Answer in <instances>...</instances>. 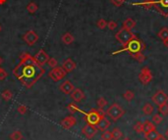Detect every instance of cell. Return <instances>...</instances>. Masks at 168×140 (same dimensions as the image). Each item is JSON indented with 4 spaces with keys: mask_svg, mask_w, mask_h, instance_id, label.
Masks as SVG:
<instances>
[{
    "mask_svg": "<svg viewBox=\"0 0 168 140\" xmlns=\"http://www.w3.org/2000/svg\"><path fill=\"white\" fill-rule=\"evenodd\" d=\"M21 61L13 70V74L26 88H31L45 74V70L29 53L20 56Z\"/></svg>",
    "mask_w": 168,
    "mask_h": 140,
    "instance_id": "1",
    "label": "cell"
},
{
    "mask_svg": "<svg viewBox=\"0 0 168 140\" xmlns=\"http://www.w3.org/2000/svg\"><path fill=\"white\" fill-rule=\"evenodd\" d=\"M134 6H141L144 9L153 8L159 12L162 16L168 17V0H148L141 3H133Z\"/></svg>",
    "mask_w": 168,
    "mask_h": 140,
    "instance_id": "2",
    "label": "cell"
},
{
    "mask_svg": "<svg viewBox=\"0 0 168 140\" xmlns=\"http://www.w3.org/2000/svg\"><path fill=\"white\" fill-rule=\"evenodd\" d=\"M144 49V42L140 38H138L137 36H135L134 38L131 39L128 43H126L125 45H123V48H121L120 50L115 51V52L112 53V55L119 54L121 52H129L131 54H134V53L142 52Z\"/></svg>",
    "mask_w": 168,
    "mask_h": 140,
    "instance_id": "3",
    "label": "cell"
},
{
    "mask_svg": "<svg viewBox=\"0 0 168 140\" xmlns=\"http://www.w3.org/2000/svg\"><path fill=\"white\" fill-rule=\"evenodd\" d=\"M80 113L85 115V120H86L87 124L95 125V127L97 124V123H99V120H101V118L105 117V113L102 111V109H99V110L91 109L90 112H88V113L80 110Z\"/></svg>",
    "mask_w": 168,
    "mask_h": 140,
    "instance_id": "4",
    "label": "cell"
},
{
    "mask_svg": "<svg viewBox=\"0 0 168 140\" xmlns=\"http://www.w3.org/2000/svg\"><path fill=\"white\" fill-rule=\"evenodd\" d=\"M105 114L108 116L112 120H114V122H117L119 119H121L124 116L125 110L120 105H118L117 103H114V104H112L109 108L106 110Z\"/></svg>",
    "mask_w": 168,
    "mask_h": 140,
    "instance_id": "5",
    "label": "cell"
},
{
    "mask_svg": "<svg viewBox=\"0 0 168 140\" xmlns=\"http://www.w3.org/2000/svg\"><path fill=\"white\" fill-rule=\"evenodd\" d=\"M135 36H136L135 34H133L130 30L122 27V29H120L119 31H117V34H115V38L122 45H125L126 43H128L131 39H133Z\"/></svg>",
    "mask_w": 168,
    "mask_h": 140,
    "instance_id": "6",
    "label": "cell"
},
{
    "mask_svg": "<svg viewBox=\"0 0 168 140\" xmlns=\"http://www.w3.org/2000/svg\"><path fill=\"white\" fill-rule=\"evenodd\" d=\"M67 73L65 72V70L62 67H55L53 68L48 74V77L52 79L53 81H61L62 78H64L66 77Z\"/></svg>",
    "mask_w": 168,
    "mask_h": 140,
    "instance_id": "7",
    "label": "cell"
},
{
    "mask_svg": "<svg viewBox=\"0 0 168 140\" xmlns=\"http://www.w3.org/2000/svg\"><path fill=\"white\" fill-rule=\"evenodd\" d=\"M151 100L157 106L163 105L168 102V95L163 90H157L155 94L152 95Z\"/></svg>",
    "mask_w": 168,
    "mask_h": 140,
    "instance_id": "8",
    "label": "cell"
},
{
    "mask_svg": "<svg viewBox=\"0 0 168 140\" xmlns=\"http://www.w3.org/2000/svg\"><path fill=\"white\" fill-rule=\"evenodd\" d=\"M139 79L143 84H148L152 81V74L148 68H143L141 73L139 74Z\"/></svg>",
    "mask_w": 168,
    "mask_h": 140,
    "instance_id": "9",
    "label": "cell"
},
{
    "mask_svg": "<svg viewBox=\"0 0 168 140\" xmlns=\"http://www.w3.org/2000/svg\"><path fill=\"white\" fill-rule=\"evenodd\" d=\"M96 132H97V128L95 125H91L88 124H87L85 127L82 128V133L85 135L88 139H92L95 136Z\"/></svg>",
    "mask_w": 168,
    "mask_h": 140,
    "instance_id": "10",
    "label": "cell"
},
{
    "mask_svg": "<svg viewBox=\"0 0 168 140\" xmlns=\"http://www.w3.org/2000/svg\"><path fill=\"white\" fill-rule=\"evenodd\" d=\"M34 58H35V61L40 65V66H43L44 64L47 63L48 59H49V56L47 55V53H46L43 49H40L39 52L35 55Z\"/></svg>",
    "mask_w": 168,
    "mask_h": 140,
    "instance_id": "11",
    "label": "cell"
},
{
    "mask_svg": "<svg viewBox=\"0 0 168 140\" xmlns=\"http://www.w3.org/2000/svg\"><path fill=\"white\" fill-rule=\"evenodd\" d=\"M24 40L29 45H34L39 40V35L35 34V31H29L26 32V34L24 35Z\"/></svg>",
    "mask_w": 168,
    "mask_h": 140,
    "instance_id": "12",
    "label": "cell"
},
{
    "mask_svg": "<svg viewBox=\"0 0 168 140\" xmlns=\"http://www.w3.org/2000/svg\"><path fill=\"white\" fill-rule=\"evenodd\" d=\"M76 124H77V120L73 116H68L64 120H62L61 122H60V124H61V127L64 129L72 128L74 125H76Z\"/></svg>",
    "mask_w": 168,
    "mask_h": 140,
    "instance_id": "13",
    "label": "cell"
},
{
    "mask_svg": "<svg viewBox=\"0 0 168 140\" xmlns=\"http://www.w3.org/2000/svg\"><path fill=\"white\" fill-rule=\"evenodd\" d=\"M59 89L61 92H63L64 94H71L72 91L75 89L74 84L69 81H65L63 83H61L59 86Z\"/></svg>",
    "mask_w": 168,
    "mask_h": 140,
    "instance_id": "14",
    "label": "cell"
},
{
    "mask_svg": "<svg viewBox=\"0 0 168 140\" xmlns=\"http://www.w3.org/2000/svg\"><path fill=\"white\" fill-rule=\"evenodd\" d=\"M76 67H77L76 63H75L71 58H68V59L65 60V61L63 62V65H62V68L65 70V72L66 73H72L73 71H75Z\"/></svg>",
    "mask_w": 168,
    "mask_h": 140,
    "instance_id": "15",
    "label": "cell"
},
{
    "mask_svg": "<svg viewBox=\"0 0 168 140\" xmlns=\"http://www.w3.org/2000/svg\"><path fill=\"white\" fill-rule=\"evenodd\" d=\"M70 95H71V98L75 102H81L84 98H85V93H84L80 88H75Z\"/></svg>",
    "mask_w": 168,
    "mask_h": 140,
    "instance_id": "16",
    "label": "cell"
},
{
    "mask_svg": "<svg viewBox=\"0 0 168 140\" xmlns=\"http://www.w3.org/2000/svg\"><path fill=\"white\" fill-rule=\"evenodd\" d=\"M110 127V122L108 119H106L105 117L101 118V120H99L97 124L95 125V127L97 128V130H101V131H104V130H107L108 127Z\"/></svg>",
    "mask_w": 168,
    "mask_h": 140,
    "instance_id": "17",
    "label": "cell"
},
{
    "mask_svg": "<svg viewBox=\"0 0 168 140\" xmlns=\"http://www.w3.org/2000/svg\"><path fill=\"white\" fill-rule=\"evenodd\" d=\"M144 124V132L147 133L151 130H155V125L153 124L152 122H149V120H146L144 123H143Z\"/></svg>",
    "mask_w": 168,
    "mask_h": 140,
    "instance_id": "18",
    "label": "cell"
},
{
    "mask_svg": "<svg viewBox=\"0 0 168 140\" xmlns=\"http://www.w3.org/2000/svg\"><path fill=\"white\" fill-rule=\"evenodd\" d=\"M135 26H136V22L131 18L126 19L123 23V27H125V29H127V30H130V31L132 30Z\"/></svg>",
    "mask_w": 168,
    "mask_h": 140,
    "instance_id": "19",
    "label": "cell"
},
{
    "mask_svg": "<svg viewBox=\"0 0 168 140\" xmlns=\"http://www.w3.org/2000/svg\"><path fill=\"white\" fill-rule=\"evenodd\" d=\"M62 41L65 43V44H71L73 43V41H74V36L70 34V32H66V34H64L62 35Z\"/></svg>",
    "mask_w": 168,
    "mask_h": 140,
    "instance_id": "20",
    "label": "cell"
},
{
    "mask_svg": "<svg viewBox=\"0 0 168 140\" xmlns=\"http://www.w3.org/2000/svg\"><path fill=\"white\" fill-rule=\"evenodd\" d=\"M158 135H159V133H158L156 130H151V131H149L147 133H144V137H146L147 140H156Z\"/></svg>",
    "mask_w": 168,
    "mask_h": 140,
    "instance_id": "21",
    "label": "cell"
},
{
    "mask_svg": "<svg viewBox=\"0 0 168 140\" xmlns=\"http://www.w3.org/2000/svg\"><path fill=\"white\" fill-rule=\"evenodd\" d=\"M153 110H155V108H153L152 105L149 104V103H147L146 105L143 107V113L144 115H147V116L151 115L153 113Z\"/></svg>",
    "mask_w": 168,
    "mask_h": 140,
    "instance_id": "22",
    "label": "cell"
},
{
    "mask_svg": "<svg viewBox=\"0 0 168 140\" xmlns=\"http://www.w3.org/2000/svg\"><path fill=\"white\" fill-rule=\"evenodd\" d=\"M157 35L162 41L168 39V27H163V29H161Z\"/></svg>",
    "mask_w": 168,
    "mask_h": 140,
    "instance_id": "23",
    "label": "cell"
},
{
    "mask_svg": "<svg viewBox=\"0 0 168 140\" xmlns=\"http://www.w3.org/2000/svg\"><path fill=\"white\" fill-rule=\"evenodd\" d=\"M111 132H112V138H113V140H119L123 136L122 131H121V130L117 127L114 128Z\"/></svg>",
    "mask_w": 168,
    "mask_h": 140,
    "instance_id": "24",
    "label": "cell"
},
{
    "mask_svg": "<svg viewBox=\"0 0 168 140\" xmlns=\"http://www.w3.org/2000/svg\"><path fill=\"white\" fill-rule=\"evenodd\" d=\"M131 57L134 58L135 60H137L139 63H143L146 57L143 55L142 52H139V53H134V54H131Z\"/></svg>",
    "mask_w": 168,
    "mask_h": 140,
    "instance_id": "25",
    "label": "cell"
},
{
    "mask_svg": "<svg viewBox=\"0 0 168 140\" xmlns=\"http://www.w3.org/2000/svg\"><path fill=\"white\" fill-rule=\"evenodd\" d=\"M123 97L125 98V100H126V101L131 102V101H132V100L134 99L135 93H134L132 90H127V91H125V93L123 94Z\"/></svg>",
    "mask_w": 168,
    "mask_h": 140,
    "instance_id": "26",
    "label": "cell"
},
{
    "mask_svg": "<svg viewBox=\"0 0 168 140\" xmlns=\"http://www.w3.org/2000/svg\"><path fill=\"white\" fill-rule=\"evenodd\" d=\"M1 96L5 101H10L13 98V93L10 90H4L1 93Z\"/></svg>",
    "mask_w": 168,
    "mask_h": 140,
    "instance_id": "27",
    "label": "cell"
},
{
    "mask_svg": "<svg viewBox=\"0 0 168 140\" xmlns=\"http://www.w3.org/2000/svg\"><path fill=\"white\" fill-rule=\"evenodd\" d=\"M37 9H39V7H37V5L35 3V2H31L29 5L27 6V10L29 13L31 14H34L37 11Z\"/></svg>",
    "mask_w": 168,
    "mask_h": 140,
    "instance_id": "28",
    "label": "cell"
},
{
    "mask_svg": "<svg viewBox=\"0 0 168 140\" xmlns=\"http://www.w3.org/2000/svg\"><path fill=\"white\" fill-rule=\"evenodd\" d=\"M22 138H23L22 132L19 131V130H16V131H14L10 134L11 140H22Z\"/></svg>",
    "mask_w": 168,
    "mask_h": 140,
    "instance_id": "29",
    "label": "cell"
},
{
    "mask_svg": "<svg viewBox=\"0 0 168 140\" xmlns=\"http://www.w3.org/2000/svg\"><path fill=\"white\" fill-rule=\"evenodd\" d=\"M67 109H68V111H69L71 114L77 113V112H80V110H81L76 104H74V103H70V104L67 106Z\"/></svg>",
    "mask_w": 168,
    "mask_h": 140,
    "instance_id": "30",
    "label": "cell"
},
{
    "mask_svg": "<svg viewBox=\"0 0 168 140\" xmlns=\"http://www.w3.org/2000/svg\"><path fill=\"white\" fill-rule=\"evenodd\" d=\"M158 111L162 116H167L168 115V104L165 103L163 105L158 106Z\"/></svg>",
    "mask_w": 168,
    "mask_h": 140,
    "instance_id": "31",
    "label": "cell"
},
{
    "mask_svg": "<svg viewBox=\"0 0 168 140\" xmlns=\"http://www.w3.org/2000/svg\"><path fill=\"white\" fill-rule=\"evenodd\" d=\"M133 128H134V130L137 133H142V132H144V124L141 122H138L137 124H135Z\"/></svg>",
    "mask_w": 168,
    "mask_h": 140,
    "instance_id": "32",
    "label": "cell"
},
{
    "mask_svg": "<svg viewBox=\"0 0 168 140\" xmlns=\"http://www.w3.org/2000/svg\"><path fill=\"white\" fill-rule=\"evenodd\" d=\"M112 132L109 130H104L101 134V140H112Z\"/></svg>",
    "mask_w": 168,
    "mask_h": 140,
    "instance_id": "33",
    "label": "cell"
},
{
    "mask_svg": "<svg viewBox=\"0 0 168 140\" xmlns=\"http://www.w3.org/2000/svg\"><path fill=\"white\" fill-rule=\"evenodd\" d=\"M96 104H97V106H99V109H103L104 107L107 105V101L104 99L103 97H100V98L97 99Z\"/></svg>",
    "mask_w": 168,
    "mask_h": 140,
    "instance_id": "34",
    "label": "cell"
},
{
    "mask_svg": "<svg viewBox=\"0 0 168 140\" xmlns=\"http://www.w3.org/2000/svg\"><path fill=\"white\" fill-rule=\"evenodd\" d=\"M163 120V118H162V116L159 115V114H155V115H153L152 117V123L153 124H159Z\"/></svg>",
    "mask_w": 168,
    "mask_h": 140,
    "instance_id": "35",
    "label": "cell"
},
{
    "mask_svg": "<svg viewBox=\"0 0 168 140\" xmlns=\"http://www.w3.org/2000/svg\"><path fill=\"white\" fill-rule=\"evenodd\" d=\"M96 25H97V27H99V29L103 30V29H105V27H107V22L104 20V19H99V20L97 21Z\"/></svg>",
    "mask_w": 168,
    "mask_h": 140,
    "instance_id": "36",
    "label": "cell"
},
{
    "mask_svg": "<svg viewBox=\"0 0 168 140\" xmlns=\"http://www.w3.org/2000/svg\"><path fill=\"white\" fill-rule=\"evenodd\" d=\"M47 64H48V66L51 67V68H55V67H57V60H56L55 58H49L48 59V61H47Z\"/></svg>",
    "mask_w": 168,
    "mask_h": 140,
    "instance_id": "37",
    "label": "cell"
},
{
    "mask_svg": "<svg viewBox=\"0 0 168 140\" xmlns=\"http://www.w3.org/2000/svg\"><path fill=\"white\" fill-rule=\"evenodd\" d=\"M117 26H118L117 23L114 22V21H110V22L107 23V27H108V29L110 31H114L116 27H117Z\"/></svg>",
    "mask_w": 168,
    "mask_h": 140,
    "instance_id": "38",
    "label": "cell"
},
{
    "mask_svg": "<svg viewBox=\"0 0 168 140\" xmlns=\"http://www.w3.org/2000/svg\"><path fill=\"white\" fill-rule=\"evenodd\" d=\"M17 110H18V112H19V113H20L21 115H25V114L27 113V111H28L27 107H26L25 105H19Z\"/></svg>",
    "mask_w": 168,
    "mask_h": 140,
    "instance_id": "39",
    "label": "cell"
},
{
    "mask_svg": "<svg viewBox=\"0 0 168 140\" xmlns=\"http://www.w3.org/2000/svg\"><path fill=\"white\" fill-rule=\"evenodd\" d=\"M7 77V73L4 69L0 67V81H4Z\"/></svg>",
    "mask_w": 168,
    "mask_h": 140,
    "instance_id": "40",
    "label": "cell"
},
{
    "mask_svg": "<svg viewBox=\"0 0 168 140\" xmlns=\"http://www.w3.org/2000/svg\"><path fill=\"white\" fill-rule=\"evenodd\" d=\"M111 2L113 3L115 6L119 7V6H121L125 2V0H111Z\"/></svg>",
    "mask_w": 168,
    "mask_h": 140,
    "instance_id": "41",
    "label": "cell"
},
{
    "mask_svg": "<svg viewBox=\"0 0 168 140\" xmlns=\"http://www.w3.org/2000/svg\"><path fill=\"white\" fill-rule=\"evenodd\" d=\"M156 140H167V138L165 136H163V135L159 134V135H158V137L156 138Z\"/></svg>",
    "mask_w": 168,
    "mask_h": 140,
    "instance_id": "42",
    "label": "cell"
},
{
    "mask_svg": "<svg viewBox=\"0 0 168 140\" xmlns=\"http://www.w3.org/2000/svg\"><path fill=\"white\" fill-rule=\"evenodd\" d=\"M162 42H163V45H164L165 47L168 48V39H166V40H164V41H162Z\"/></svg>",
    "mask_w": 168,
    "mask_h": 140,
    "instance_id": "43",
    "label": "cell"
},
{
    "mask_svg": "<svg viewBox=\"0 0 168 140\" xmlns=\"http://www.w3.org/2000/svg\"><path fill=\"white\" fill-rule=\"evenodd\" d=\"M7 2V0H0V5H3Z\"/></svg>",
    "mask_w": 168,
    "mask_h": 140,
    "instance_id": "44",
    "label": "cell"
},
{
    "mask_svg": "<svg viewBox=\"0 0 168 140\" xmlns=\"http://www.w3.org/2000/svg\"><path fill=\"white\" fill-rule=\"evenodd\" d=\"M165 137H166V138L168 139V129H167L166 131H165Z\"/></svg>",
    "mask_w": 168,
    "mask_h": 140,
    "instance_id": "45",
    "label": "cell"
},
{
    "mask_svg": "<svg viewBox=\"0 0 168 140\" xmlns=\"http://www.w3.org/2000/svg\"><path fill=\"white\" fill-rule=\"evenodd\" d=\"M3 63V59L1 58V57H0V66H1V64Z\"/></svg>",
    "mask_w": 168,
    "mask_h": 140,
    "instance_id": "46",
    "label": "cell"
},
{
    "mask_svg": "<svg viewBox=\"0 0 168 140\" xmlns=\"http://www.w3.org/2000/svg\"><path fill=\"white\" fill-rule=\"evenodd\" d=\"M124 140H131V139H129V138H125Z\"/></svg>",
    "mask_w": 168,
    "mask_h": 140,
    "instance_id": "47",
    "label": "cell"
},
{
    "mask_svg": "<svg viewBox=\"0 0 168 140\" xmlns=\"http://www.w3.org/2000/svg\"><path fill=\"white\" fill-rule=\"evenodd\" d=\"M0 31H1V26H0Z\"/></svg>",
    "mask_w": 168,
    "mask_h": 140,
    "instance_id": "48",
    "label": "cell"
},
{
    "mask_svg": "<svg viewBox=\"0 0 168 140\" xmlns=\"http://www.w3.org/2000/svg\"><path fill=\"white\" fill-rule=\"evenodd\" d=\"M112 140H113V139H112Z\"/></svg>",
    "mask_w": 168,
    "mask_h": 140,
    "instance_id": "49",
    "label": "cell"
}]
</instances>
